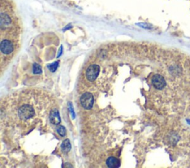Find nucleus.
Returning <instances> with one entry per match:
<instances>
[{
	"instance_id": "1",
	"label": "nucleus",
	"mask_w": 190,
	"mask_h": 168,
	"mask_svg": "<svg viewBox=\"0 0 190 168\" xmlns=\"http://www.w3.org/2000/svg\"><path fill=\"white\" fill-rule=\"evenodd\" d=\"M19 116L22 120H28L34 116V110L30 105H26L21 107L19 110Z\"/></svg>"
},
{
	"instance_id": "2",
	"label": "nucleus",
	"mask_w": 190,
	"mask_h": 168,
	"mask_svg": "<svg viewBox=\"0 0 190 168\" xmlns=\"http://www.w3.org/2000/svg\"><path fill=\"white\" fill-rule=\"evenodd\" d=\"M94 96L90 93H85L81 96L80 103L82 106L86 110H89L93 107L94 105Z\"/></svg>"
},
{
	"instance_id": "3",
	"label": "nucleus",
	"mask_w": 190,
	"mask_h": 168,
	"mask_svg": "<svg viewBox=\"0 0 190 168\" xmlns=\"http://www.w3.org/2000/svg\"><path fill=\"white\" fill-rule=\"evenodd\" d=\"M100 73V67L97 65H91L86 70V75L87 79L90 82H94Z\"/></svg>"
},
{
	"instance_id": "4",
	"label": "nucleus",
	"mask_w": 190,
	"mask_h": 168,
	"mask_svg": "<svg viewBox=\"0 0 190 168\" xmlns=\"http://www.w3.org/2000/svg\"><path fill=\"white\" fill-rule=\"evenodd\" d=\"M0 49L3 54H5V55L11 54L13 51V44L10 40L4 39L1 41Z\"/></svg>"
},
{
	"instance_id": "5",
	"label": "nucleus",
	"mask_w": 190,
	"mask_h": 168,
	"mask_svg": "<svg viewBox=\"0 0 190 168\" xmlns=\"http://www.w3.org/2000/svg\"><path fill=\"white\" fill-rule=\"evenodd\" d=\"M152 82L153 86L158 90H162L166 86V81L164 78L160 75H155L152 79Z\"/></svg>"
},
{
	"instance_id": "6",
	"label": "nucleus",
	"mask_w": 190,
	"mask_h": 168,
	"mask_svg": "<svg viewBox=\"0 0 190 168\" xmlns=\"http://www.w3.org/2000/svg\"><path fill=\"white\" fill-rule=\"evenodd\" d=\"M0 24H1V28L4 29L5 27H8L11 24V19L7 13H1L0 16Z\"/></svg>"
},
{
	"instance_id": "7",
	"label": "nucleus",
	"mask_w": 190,
	"mask_h": 168,
	"mask_svg": "<svg viewBox=\"0 0 190 168\" xmlns=\"http://www.w3.org/2000/svg\"><path fill=\"white\" fill-rule=\"evenodd\" d=\"M49 119L52 124L57 125L60 123V116L57 110H53L49 115Z\"/></svg>"
},
{
	"instance_id": "8",
	"label": "nucleus",
	"mask_w": 190,
	"mask_h": 168,
	"mask_svg": "<svg viewBox=\"0 0 190 168\" xmlns=\"http://www.w3.org/2000/svg\"><path fill=\"white\" fill-rule=\"evenodd\" d=\"M106 164L108 167L117 168L120 166V162L114 157H109L106 161Z\"/></svg>"
},
{
	"instance_id": "9",
	"label": "nucleus",
	"mask_w": 190,
	"mask_h": 168,
	"mask_svg": "<svg viewBox=\"0 0 190 168\" xmlns=\"http://www.w3.org/2000/svg\"><path fill=\"white\" fill-rule=\"evenodd\" d=\"M61 149H62V152L64 153H68L71 150V144L69 140L66 139L62 143V144H61Z\"/></svg>"
},
{
	"instance_id": "10",
	"label": "nucleus",
	"mask_w": 190,
	"mask_h": 168,
	"mask_svg": "<svg viewBox=\"0 0 190 168\" xmlns=\"http://www.w3.org/2000/svg\"><path fill=\"white\" fill-rule=\"evenodd\" d=\"M33 71L34 74H40L43 72L42 70V67L38 64H33Z\"/></svg>"
},
{
	"instance_id": "11",
	"label": "nucleus",
	"mask_w": 190,
	"mask_h": 168,
	"mask_svg": "<svg viewBox=\"0 0 190 168\" xmlns=\"http://www.w3.org/2000/svg\"><path fill=\"white\" fill-rule=\"evenodd\" d=\"M57 133H58V134H60L61 136H65L66 135V130H65V127L62 125L59 126V127H57Z\"/></svg>"
},
{
	"instance_id": "12",
	"label": "nucleus",
	"mask_w": 190,
	"mask_h": 168,
	"mask_svg": "<svg viewBox=\"0 0 190 168\" xmlns=\"http://www.w3.org/2000/svg\"><path fill=\"white\" fill-rule=\"evenodd\" d=\"M59 65V62H55L52 64L48 65V68L49 69V70L51 72H54L57 69Z\"/></svg>"
},
{
	"instance_id": "13",
	"label": "nucleus",
	"mask_w": 190,
	"mask_h": 168,
	"mask_svg": "<svg viewBox=\"0 0 190 168\" xmlns=\"http://www.w3.org/2000/svg\"><path fill=\"white\" fill-rule=\"evenodd\" d=\"M68 108H69V110H70V112H71V116H72V118L73 119H74L75 118V113L74 112V109H73V106H72V104L71 103H68Z\"/></svg>"
},
{
	"instance_id": "14",
	"label": "nucleus",
	"mask_w": 190,
	"mask_h": 168,
	"mask_svg": "<svg viewBox=\"0 0 190 168\" xmlns=\"http://www.w3.org/2000/svg\"><path fill=\"white\" fill-rule=\"evenodd\" d=\"M62 46L60 47V51H59V54L58 56H57V57H59L60 56H61V54H62Z\"/></svg>"
},
{
	"instance_id": "15",
	"label": "nucleus",
	"mask_w": 190,
	"mask_h": 168,
	"mask_svg": "<svg viewBox=\"0 0 190 168\" xmlns=\"http://www.w3.org/2000/svg\"><path fill=\"white\" fill-rule=\"evenodd\" d=\"M71 27V25H68V26H66V27H65V28H64V30H68V29H70Z\"/></svg>"
}]
</instances>
